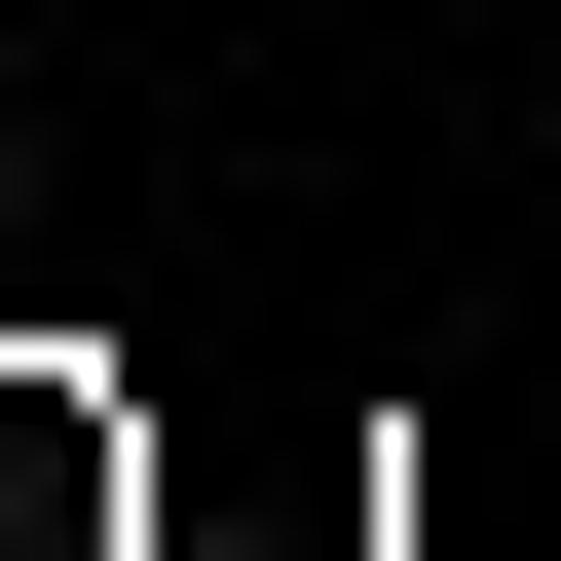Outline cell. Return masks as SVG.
Wrapping results in <instances>:
<instances>
[{
  "label": "cell",
  "instance_id": "cell-1",
  "mask_svg": "<svg viewBox=\"0 0 561 561\" xmlns=\"http://www.w3.org/2000/svg\"><path fill=\"white\" fill-rule=\"evenodd\" d=\"M0 225H38V76H0Z\"/></svg>",
  "mask_w": 561,
  "mask_h": 561
}]
</instances>
